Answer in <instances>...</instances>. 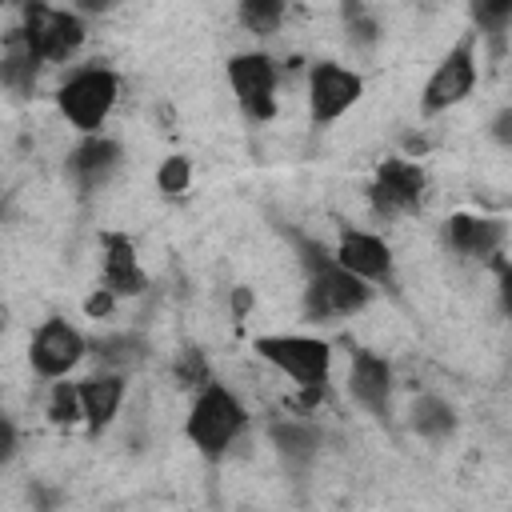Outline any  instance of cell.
I'll return each mask as SVG.
<instances>
[{
  "label": "cell",
  "instance_id": "obj_1",
  "mask_svg": "<svg viewBox=\"0 0 512 512\" xmlns=\"http://www.w3.org/2000/svg\"><path fill=\"white\" fill-rule=\"evenodd\" d=\"M292 240H296L300 264H304V320L328 324V320L356 316L372 304L376 284L348 272L332 248H324L320 240H308V236H292Z\"/></svg>",
  "mask_w": 512,
  "mask_h": 512
},
{
  "label": "cell",
  "instance_id": "obj_2",
  "mask_svg": "<svg viewBox=\"0 0 512 512\" xmlns=\"http://www.w3.org/2000/svg\"><path fill=\"white\" fill-rule=\"evenodd\" d=\"M184 432L192 440V448L204 456V460H224L236 440L248 432V408L244 400L224 388V384H208L192 396V408H188V420H184Z\"/></svg>",
  "mask_w": 512,
  "mask_h": 512
},
{
  "label": "cell",
  "instance_id": "obj_3",
  "mask_svg": "<svg viewBox=\"0 0 512 512\" xmlns=\"http://www.w3.org/2000/svg\"><path fill=\"white\" fill-rule=\"evenodd\" d=\"M116 100H120V76H116L112 68H104V64H84V68H76V72L60 84V92H56V108L64 112V120H68L80 136L100 132L104 120L112 116Z\"/></svg>",
  "mask_w": 512,
  "mask_h": 512
},
{
  "label": "cell",
  "instance_id": "obj_4",
  "mask_svg": "<svg viewBox=\"0 0 512 512\" xmlns=\"http://www.w3.org/2000/svg\"><path fill=\"white\" fill-rule=\"evenodd\" d=\"M256 356L268 360L276 372H284L288 380H296V388H324L328 372H332V348L320 336H256L252 340Z\"/></svg>",
  "mask_w": 512,
  "mask_h": 512
},
{
  "label": "cell",
  "instance_id": "obj_5",
  "mask_svg": "<svg viewBox=\"0 0 512 512\" xmlns=\"http://www.w3.org/2000/svg\"><path fill=\"white\" fill-rule=\"evenodd\" d=\"M476 76H480L476 32H464V36L440 56V64L432 68V76H428V84H424V92H420V108H424L428 116L456 108L464 96H472Z\"/></svg>",
  "mask_w": 512,
  "mask_h": 512
},
{
  "label": "cell",
  "instance_id": "obj_6",
  "mask_svg": "<svg viewBox=\"0 0 512 512\" xmlns=\"http://www.w3.org/2000/svg\"><path fill=\"white\" fill-rule=\"evenodd\" d=\"M224 76H228V88H232V96L248 120H272L276 116L280 68L268 52H236L224 64Z\"/></svg>",
  "mask_w": 512,
  "mask_h": 512
},
{
  "label": "cell",
  "instance_id": "obj_7",
  "mask_svg": "<svg viewBox=\"0 0 512 512\" xmlns=\"http://www.w3.org/2000/svg\"><path fill=\"white\" fill-rule=\"evenodd\" d=\"M24 36L32 40V48L44 56V64H64L80 52L84 44V20L80 12H68V8H48L44 0H32L24 4V20H20Z\"/></svg>",
  "mask_w": 512,
  "mask_h": 512
},
{
  "label": "cell",
  "instance_id": "obj_8",
  "mask_svg": "<svg viewBox=\"0 0 512 512\" xmlns=\"http://www.w3.org/2000/svg\"><path fill=\"white\" fill-rule=\"evenodd\" d=\"M424 168L408 156H392L376 168L372 184H368V204L380 220H396V216H408L420 208L424 200Z\"/></svg>",
  "mask_w": 512,
  "mask_h": 512
},
{
  "label": "cell",
  "instance_id": "obj_9",
  "mask_svg": "<svg viewBox=\"0 0 512 512\" xmlns=\"http://www.w3.org/2000/svg\"><path fill=\"white\" fill-rule=\"evenodd\" d=\"M360 96H364L360 72L344 68L340 60H320L308 68V116L316 128H328L332 120H340Z\"/></svg>",
  "mask_w": 512,
  "mask_h": 512
},
{
  "label": "cell",
  "instance_id": "obj_10",
  "mask_svg": "<svg viewBox=\"0 0 512 512\" xmlns=\"http://www.w3.org/2000/svg\"><path fill=\"white\" fill-rule=\"evenodd\" d=\"M88 340L60 316L44 320L36 332H32V344H28V360H32V372L44 376V380H60L68 376L84 356H88Z\"/></svg>",
  "mask_w": 512,
  "mask_h": 512
},
{
  "label": "cell",
  "instance_id": "obj_11",
  "mask_svg": "<svg viewBox=\"0 0 512 512\" xmlns=\"http://www.w3.org/2000/svg\"><path fill=\"white\" fill-rule=\"evenodd\" d=\"M120 164H124V148H120V140H112L104 132L80 136V144L68 152V176L80 192L104 188L120 172Z\"/></svg>",
  "mask_w": 512,
  "mask_h": 512
},
{
  "label": "cell",
  "instance_id": "obj_12",
  "mask_svg": "<svg viewBox=\"0 0 512 512\" xmlns=\"http://www.w3.org/2000/svg\"><path fill=\"white\" fill-rule=\"evenodd\" d=\"M508 240V224L480 212H456L444 220V244L464 260H492Z\"/></svg>",
  "mask_w": 512,
  "mask_h": 512
},
{
  "label": "cell",
  "instance_id": "obj_13",
  "mask_svg": "<svg viewBox=\"0 0 512 512\" xmlns=\"http://www.w3.org/2000/svg\"><path fill=\"white\" fill-rule=\"evenodd\" d=\"M336 260L364 276L368 284H392V248L376 236V232H364V228H344L340 240H336Z\"/></svg>",
  "mask_w": 512,
  "mask_h": 512
},
{
  "label": "cell",
  "instance_id": "obj_14",
  "mask_svg": "<svg viewBox=\"0 0 512 512\" xmlns=\"http://www.w3.org/2000/svg\"><path fill=\"white\" fill-rule=\"evenodd\" d=\"M348 396L364 412H372L376 420H384L388 408H392V364L384 356L360 348L352 356V368H348Z\"/></svg>",
  "mask_w": 512,
  "mask_h": 512
},
{
  "label": "cell",
  "instance_id": "obj_15",
  "mask_svg": "<svg viewBox=\"0 0 512 512\" xmlns=\"http://www.w3.org/2000/svg\"><path fill=\"white\" fill-rule=\"evenodd\" d=\"M100 248H104L100 284L112 288L120 300L124 296H140L148 288V276H144V268L136 260V244L124 232H100Z\"/></svg>",
  "mask_w": 512,
  "mask_h": 512
},
{
  "label": "cell",
  "instance_id": "obj_16",
  "mask_svg": "<svg viewBox=\"0 0 512 512\" xmlns=\"http://www.w3.org/2000/svg\"><path fill=\"white\" fill-rule=\"evenodd\" d=\"M124 388H128V376L116 372V368H104V372H92V376L80 380L84 424H88L92 436H100V432L116 420V412H120V404H124Z\"/></svg>",
  "mask_w": 512,
  "mask_h": 512
},
{
  "label": "cell",
  "instance_id": "obj_17",
  "mask_svg": "<svg viewBox=\"0 0 512 512\" xmlns=\"http://www.w3.org/2000/svg\"><path fill=\"white\" fill-rule=\"evenodd\" d=\"M44 68V56L32 48V40L24 36V28H8L4 32V52H0V80L16 100H28L36 88V76Z\"/></svg>",
  "mask_w": 512,
  "mask_h": 512
},
{
  "label": "cell",
  "instance_id": "obj_18",
  "mask_svg": "<svg viewBox=\"0 0 512 512\" xmlns=\"http://www.w3.org/2000/svg\"><path fill=\"white\" fill-rule=\"evenodd\" d=\"M268 436H272L280 460L288 468H296V472L308 468L316 448H320V432L312 424H304V420H276V424H268Z\"/></svg>",
  "mask_w": 512,
  "mask_h": 512
},
{
  "label": "cell",
  "instance_id": "obj_19",
  "mask_svg": "<svg viewBox=\"0 0 512 512\" xmlns=\"http://www.w3.org/2000/svg\"><path fill=\"white\" fill-rule=\"evenodd\" d=\"M408 424L416 428V436H424V440L440 444V440H448V436L456 432V408H452L448 400H440V396L424 392V396H416V400H412Z\"/></svg>",
  "mask_w": 512,
  "mask_h": 512
},
{
  "label": "cell",
  "instance_id": "obj_20",
  "mask_svg": "<svg viewBox=\"0 0 512 512\" xmlns=\"http://www.w3.org/2000/svg\"><path fill=\"white\" fill-rule=\"evenodd\" d=\"M92 356L104 364V368H116V372H132L148 360V340L136 336V332H116V336H100L92 340Z\"/></svg>",
  "mask_w": 512,
  "mask_h": 512
},
{
  "label": "cell",
  "instance_id": "obj_21",
  "mask_svg": "<svg viewBox=\"0 0 512 512\" xmlns=\"http://www.w3.org/2000/svg\"><path fill=\"white\" fill-rule=\"evenodd\" d=\"M476 36L492 40V48H504V32L512 28V0H468Z\"/></svg>",
  "mask_w": 512,
  "mask_h": 512
},
{
  "label": "cell",
  "instance_id": "obj_22",
  "mask_svg": "<svg viewBox=\"0 0 512 512\" xmlns=\"http://www.w3.org/2000/svg\"><path fill=\"white\" fill-rule=\"evenodd\" d=\"M236 20L252 36H272L284 24V0H236Z\"/></svg>",
  "mask_w": 512,
  "mask_h": 512
},
{
  "label": "cell",
  "instance_id": "obj_23",
  "mask_svg": "<svg viewBox=\"0 0 512 512\" xmlns=\"http://www.w3.org/2000/svg\"><path fill=\"white\" fill-rule=\"evenodd\" d=\"M172 380H176L180 388H188V392L208 388V384H212V368H208L204 352H200V348H180L176 360H172Z\"/></svg>",
  "mask_w": 512,
  "mask_h": 512
},
{
  "label": "cell",
  "instance_id": "obj_24",
  "mask_svg": "<svg viewBox=\"0 0 512 512\" xmlns=\"http://www.w3.org/2000/svg\"><path fill=\"white\" fill-rule=\"evenodd\" d=\"M48 420L52 424H76V420H84V404H80V384H68L64 376L52 384V392H48Z\"/></svg>",
  "mask_w": 512,
  "mask_h": 512
},
{
  "label": "cell",
  "instance_id": "obj_25",
  "mask_svg": "<svg viewBox=\"0 0 512 512\" xmlns=\"http://www.w3.org/2000/svg\"><path fill=\"white\" fill-rule=\"evenodd\" d=\"M188 184H192V160H188V156H168V160H160V168H156V188H160L164 196H180V192H188Z\"/></svg>",
  "mask_w": 512,
  "mask_h": 512
},
{
  "label": "cell",
  "instance_id": "obj_26",
  "mask_svg": "<svg viewBox=\"0 0 512 512\" xmlns=\"http://www.w3.org/2000/svg\"><path fill=\"white\" fill-rule=\"evenodd\" d=\"M488 136H492V144L512 148V104H504V108L488 120Z\"/></svg>",
  "mask_w": 512,
  "mask_h": 512
},
{
  "label": "cell",
  "instance_id": "obj_27",
  "mask_svg": "<svg viewBox=\"0 0 512 512\" xmlns=\"http://www.w3.org/2000/svg\"><path fill=\"white\" fill-rule=\"evenodd\" d=\"M116 300H120V296H116L112 288H104V284H100V288L84 300V316H92V320H96V316H108V312L116 308Z\"/></svg>",
  "mask_w": 512,
  "mask_h": 512
},
{
  "label": "cell",
  "instance_id": "obj_28",
  "mask_svg": "<svg viewBox=\"0 0 512 512\" xmlns=\"http://www.w3.org/2000/svg\"><path fill=\"white\" fill-rule=\"evenodd\" d=\"M496 292H500V308L512 324V264H500V276H496Z\"/></svg>",
  "mask_w": 512,
  "mask_h": 512
},
{
  "label": "cell",
  "instance_id": "obj_29",
  "mask_svg": "<svg viewBox=\"0 0 512 512\" xmlns=\"http://www.w3.org/2000/svg\"><path fill=\"white\" fill-rule=\"evenodd\" d=\"M16 456V424L4 416L0 420V464H8Z\"/></svg>",
  "mask_w": 512,
  "mask_h": 512
},
{
  "label": "cell",
  "instance_id": "obj_30",
  "mask_svg": "<svg viewBox=\"0 0 512 512\" xmlns=\"http://www.w3.org/2000/svg\"><path fill=\"white\" fill-rule=\"evenodd\" d=\"M116 4L120 0H72V12H80V16H108Z\"/></svg>",
  "mask_w": 512,
  "mask_h": 512
},
{
  "label": "cell",
  "instance_id": "obj_31",
  "mask_svg": "<svg viewBox=\"0 0 512 512\" xmlns=\"http://www.w3.org/2000/svg\"><path fill=\"white\" fill-rule=\"evenodd\" d=\"M232 304H236V316H244V312H248V304H252V292H248V288H240V292L232 296Z\"/></svg>",
  "mask_w": 512,
  "mask_h": 512
},
{
  "label": "cell",
  "instance_id": "obj_32",
  "mask_svg": "<svg viewBox=\"0 0 512 512\" xmlns=\"http://www.w3.org/2000/svg\"><path fill=\"white\" fill-rule=\"evenodd\" d=\"M8 4H12V8H24V4H32V0H8Z\"/></svg>",
  "mask_w": 512,
  "mask_h": 512
},
{
  "label": "cell",
  "instance_id": "obj_33",
  "mask_svg": "<svg viewBox=\"0 0 512 512\" xmlns=\"http://www.w3.org/2000/svg\"><path fill=\"white\" fill-rule=\"evenodd\" d=\"M352 4H360V0H344V8H352Z\"/></svg>",
  "mask_w": 512,
  "mask_h": 512
}]
</instances>
